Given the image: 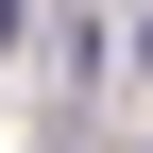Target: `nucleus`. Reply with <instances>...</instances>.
Wrapping results in <instances>:
<instances>
[{
	"mask_svg": "<svg viewBox=\"0 0 153 153\" xmlns=\"http://www.w3.org/2000/svg\"><path fill=\"white\" fill-rule=\"evenodd\" d=\"M0 34H17V0H0Z\"/></svg>",
	"mask_w": 153,
	"mask_h": 153,
	"instance_id": "f257e3e1",
	"label": "nucleus"
}]
</instances>
